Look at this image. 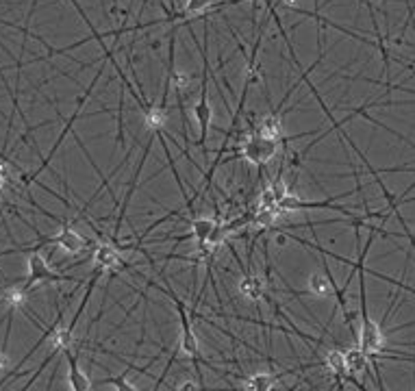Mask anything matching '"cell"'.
Instances as JSON below:
<instances>
[{
	"instance_id": "6da1fadb",
	"label": "cell",
	"mask_w": 415,
	"mask_h": 391,
	"mask_svg": "<svg viewBox=\"0 0 415 391\" xmlns=\"http://www.w3.org/2000/svg\"><path fill=\"white\" fill-rule=\"evenodd\" d=\"M279 153V139H268L261 135H250L242 144V157L252 165H265L270 163Z\"/></svg>"
},
{
	"instance_id": "8992f818",
	"label": "cell",
	"mask_w": 415,
	"mask_h": 391,
	"mask_svg": "<svg viewBox=\"0 0 415 391\" xmlns=\"http://www.w3.org/2000/svg\"><path fill=\"white\" fill-rule=\"evenodd\" d=\"M194 117H196L198 129H200V144L204 146V141H206V135H209L211 119H214V109H211V105H209V94H206V83L202 85V94H200V100L194 105Z\"/></svg>"
},
{
	"instance_id": "5bb4252c",
	"label": "cell",
	"mask_w": 415,
	"mask_h": 391,
	"mask_svg": "<svg viewBox=\"0 0 415 391\" xmlns=\"http://www.w3.org/2000/svg\"><path fill=\"white\" fill-rule=\"evenodd\" d=\"M276 378H279V374H272V372H257L244 380V387L252 389V391H270V389H274Z\"/></svg>"
},
{
	"instance_id": "9c48e42d",
	"label": "cell",
	"mask_w": 415,
	"mask_h": 391,
	"mask_svg": "<svg viewBox=\"0 0 415 391\" xmlns=\"http://www.w3.org/2000/svg\"><path fill=\"white\" fill-rule=\"evenodd\" d=\"M307 287H309V291H311L313 296H317V298H329L333 291H337V296H339V300H341V305H344L341 291L335 287V281H333V276H331V274L313 272V274L309 276V283H307Z\"/></svg>"
},
{
	"instance_id": "d6986e66",
	"label": "cell",
	"mask_w": 415,
	"mask_h": 391,
	"mask_svg": "<svg viewBox=\"0 0 415 391\" xmlns=\"http://www.w3.org/2000/svg\"><path fill=\"white\" fill-rule=\"evenodd\" d=\"M127 374H129V372L120 374L117 378H109V380H105V385H109V387H113V389H120V391H135L137 387H135L133 383H127V380H124Z\"/></svg>"
},
{
	"instance_id": "7c38bea8",
	"label": "cell",
	"mask_w": 415,
	"mask_h": 391,
	"mask_svg": "<svg viewBox=\"0 0 415 391\" xmlns=\"http://www.w3.org/2000/svg\"><path fill=\"white\" fill-rule=\"evenodd\" d=\"M344 363H346L348 376H357L368 368V354L361 348H350L344 352Z\"/></svg>"
},
{
	"instance_id": "2e32d148",
	"label": "cell",
	"mask_w": 415,
	"mask_h": 391,
	"mask_svg": "<svg viewBox=\"0 0 415 391\" xmlns=\"http://www.w3.org/2000/svg\"><path fill=\"white\" fill-rule=\"evenodd\" d=\"M172 89L176 94H179V98H185L189 92H192V85H194V76L187 74V72H174L172 74Z\"/></svg>"
},
{
	"instance_id": "5b68a950",
	"label": "cell",
	"mask_w": 415,
	"mask_h": 391,
	"mask_svg": "<svg viewBox=\"0 0 415 391\" xmlns=\"http://www.w3.org/2000/svg\"><path fill=\"white\" fill-rule=\"evenodd\" d=\"M42 244H54L57 248H62L66 255H81L85 250V239L83 235H78L74 228H70L68 224L62 226V230H59L57 235L44 239Z\"/></svg>"
},
{
	"instance_id": "cb8c5ba5",
	"label": "cell",
	"mask_w": 415,
	"mask_h": 391,
	"mask_svg": "<svg viewBox=\"0 0 415 391\" xmlns=\"http://www.w3.org/2000/svg\"><path fill=\"white\" fill-rule=\"evenodd\" d=\"M179 389H196V383H181Z\"/></svg>"
},
{
	"instance_id": "9a60e30c",
	"label": "cell",
	"mask_w": 415,
	"mask_h": 391,
	"mask_svg": "<svg viewBox=\"0 0 415 391\" xmlns=\"http://www.w3.org/2000/svg\"><path fill=\"white\" fill-rule=\"evenodd\" d=\"M240 291H242V296H244V298H248V300H252V303H257V300H261V298H263L265 287H263V283H261L257 276L246 274V276L240 281Z\"/></svg>"
},
{
	"instance_id": "603a6c76",
	"label": "cell",
	"mask_w": 415,
	"mask_h": 391,
	"mask_svg": "<svg viewBox=\"0 0 415 391\" xmlns=\"http://www.w3.org/2000/svg\"><path fill=\"white\" fill-rule=\"evenodd\" d=\"M7 368H9V356H7L5 350H0V374H3Z\"/></svg>"
},
{
	"instance_id": "8fae6325",
	"label": "cell",
	"mask_w": 415,
	"mask_h": 391,
	"mask_svg": "<svg viewBox=\"0 0 415 391\" xmlns=\"http://www.w3.org/2000/svg\"><path fill=\"white\" fill-rule=\"evenodd\" d=\"M255 135L268 137V139H283V119L276 113H268L259 119V124L255 127Z\"/></svg>"
},
{
	"instance_id": "4fadbf2b",
	"label": "cell",
	"mask_w": 415,
	"mask_h": 391,
	"mask_svg": "<svg viewBox=\"0 0 415 391\" xmlns=\"http://www.w3.org/2000/svg\"><path fill=\"white\" fill-rule=\"evenodd\" d=\"M165 122H168V105H165V100L161 105H155V107H151V109L146 111L144 124H146L148 131L159 133L165 127Z\"/></svg>"
},
{
	"instance_id": "ba28073f",
	"label": "cell",
	"mask_w": 415,
	"mask_h": 391,
	"mask_svg": "<svg viewBox=\"0 0 415 391\" xmlns=\"http://www.w3.org/2000/svg\"><path fill=\"white\" fill-rule=\"evenodd\" d=\"M64 354H66V358H68V383H70V387H72L74 391H87V389L92 387V380L87 378V374L78 368L76 354H74L70 348H66Z\"/></svg>"
},
{
	"instance_id": "7a4b0ae2",
	"label": "cell",
	"mask_w": 415,
	"mask_h": 391,
	"mask_svg": "<svg viewBox=\"0 0 415 391\" xmlns=\"http://www.w3.org/2000/svg\"><path fill=\"white\" fill-rule=\"evenodd\" d=\"M26 267H28V279H26V283H24V289H26V291H31V289H33L35 285H40V283H62V281H70V276H66V274H57L54 269H50V265L46 263V259L40 255L37 248H33L31 255H28Z\"/></svg>"
},
{
	"instance_id": "44dd1931",
	"label": "cell",
	"mask_w": 415,
	"mask_h": 391,
	"mask_svg": "<svg viewBox=\"0 0 415 391\" xmlns=\"http://www.w3.org/2000/svg\"><path fill=\"white\" fill-rule=\"evenodd\" d=\"M11 185V172H9V165L7 163H0V196L3 192Z\"/></svg>"
},
{
	"instance_id": "ffe728a7",
	"label": "cell",
	"mask_w": 415,
	"mask_h": 391,
	"mask_svg": "<svg viewBox=\"0 0 415 391\" xmlns=\"http://www.w3.org/2000/svg\"><path fill=\"white\" fill-rule=\"evenodd\" d=\"M276 196H274V192L270 189V187H265L263 192H261V196H259V209H272V206H276Z\"/></svg>"
},
{
	"instance_id": "7402d4cb",
	"label": "cell",
	"mask_w": 415,
	"mask_h": 391,
	"mask_svg": "<svg viewBox=\"0 0 415 391\" xmlns=\"http://www.w3.org/2000/svg\"><path fill=\"white\" fill-rule=\"evenodd\" d=\"M270 189L274 192V196H276V200H281L283 196H287V194H289V189H287V183H285V180H283V178H276V180H274V183L270 185Z\"/></svg>"
},
{
	"instance_id": "30bf717a",
	"label": "cell",
	"mask_w": 415,
	"mask_h": 391,
	"mask_svg": "<svg viewBox=\"0 0 415 391\" xmlns=\"http://www.w3.org/2000/svg\"><path fill=\"white\" fill-rule=\"evenodd\" d=\"M94 265L98 269H113V267H122V259L120 252H117L115 246L111 244H100L94 248Z\"/></svg>"
},
{
	"instance_id": "3957f363",
	"label": "cell",
	"mask_w": 415,
	"mask_h": 391,
	"mask_svg": "<svg viewBox=\"0 0 415 391\" xmlns=\"http://www.w3.org/2000/svg\"><path fill=\"white\" fill-rule=\"evenodd\" d=\"M361 315H363V320H361V333H359V342H361V350L368 354V358L370 356H374L380 348H382V333H380V326L374 322V320H370V315H368V309H366V298H363V307H361Z\"/></svg>"
},
{
	"instance_id": "52a82bcc",
	"label": "cell",
	"mask_w": 415,
	"mask_h": 391,
	"mask_svg": "<svg viewBox=\"0 0 415 391\" xmlns=\"http://www.w3.org/2000/svg\"><path fill=\"white\" fill-rule=\"evenodd\" d=\"M216 224H218V220H211V218H194V222H192V233H189V237L196 239L200 257L209 255V248H206V239H209V235H211V230L216 228Z\"/></svg>"
},
{
	"instance_id": "e0dca14e",
	"label": "cell",
	"mask_w": 415,
	"mask_h": 391,
	"mask_svg": "<svg viewBox=\"0 0 415 391\" xmlns=\"http://www.w3.org/2000/svg\"><path fill=\"white\" fill-rule=\"evenodd\" d=\"M326 366H329V370H331L337 378L348 376L346 363H344V352H339V350H331L329 354H326Z\"/></svg>"
},
{
	"instance_id": "ac0fdd59",
	"label": "cell",
	"mask_w": 415,
	"mask_h": 391,
	"mask_svg": "<svg viewBox=\"0 0 415 391\" xmlns=\"http://www.w3.org/2000/svg\"><path fill=\"white\" fill-rule=\"evenodd\" d=\"M214 5V0H185L183 16H200Z\"/></svg>"
},
{
	"instance_id": "277c9868",
	"label": "cell",
	"mask_w": 415,
	"mask_h": 391,
	"mask_svg": "<svg viewBox=\"0 0 415 391\" xmlns=\"http://www.w3.org/2000/svg\"><path fill=\"white\" fill-rule=\"evenodd\" d=\"M170 296L174 298V303H176V309H179V315H181V350L187 358L192 361H198L200 356V346H198V339H196V333L192 330V324L187 320V313H185V307L179 298H176V293L170 291Z\"/></svg>"
}]
</instances>
